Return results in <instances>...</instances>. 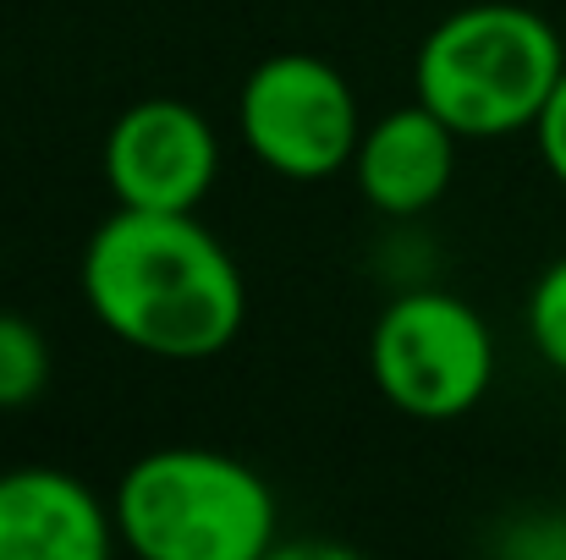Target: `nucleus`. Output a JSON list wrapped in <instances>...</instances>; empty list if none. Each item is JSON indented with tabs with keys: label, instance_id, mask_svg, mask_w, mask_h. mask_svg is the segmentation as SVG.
Segmentation results:
<instances>
[{
	"label": "nucleus",
	"instance_id": "nucleus-9",
	"mask_svg": "<svg viewBox=\"0 0 566 560\" xmlns=\"http://www.w3.org/2000/svg\"><path fill=\"white\" fill-rule=\"evenodd\" d=\"M50 369H55V358H50L44 330L22 314H0V412L39 401L50 384Z\"/></svg>",
	"mask_w": 566,
	"mask_h": 560
},
{
	"label": "nucleus",
	"instance_id": "nucleus-7",
	"mask_svg": "<svg viewBox=\"0 0 566 560\" xmlns=\"http://www.w3.org/2000/svg\"><path fill=\"white\" fill-rule=\"evenodd\" d=\"M116 539V511L77 473H0V560H105Z\"/></svg>",
	"mask_w": 566,
	"mask_h": 560
},
{
	"label": "nucleus",
	"instance_id": "nucleus-6",
	"mask_svg": "<svg viewBox=\"0 0 566 560\" xmlns=\"http://www.w3.org/2000/svg\"><path fill=\"white\" fill-rule=\"evenodd\" d=\"M214 171V127L188 99H138L105 133V187L127 209H198Z\"/></svg>",
	"mask_w": 566,
	"mask_h": 560
},
{
	"label": "nucleus",
	"instance_id": "nucleus-2",
	"mask_svg": "<svg viewBox=\"0 0 566 560\" xmlns=\"http://www.w3.org/2000/svg\"><path fill=\"white\" fill-rule=\"evenodd\" d=\"M562 72V33L517 0L462 6L418 44V99L457 138L534 133Z\"/></svg>",
	"mask_w": 566,
	"mask_h": 560
},
{
	"label": "nucleus",
	"instance_id": "nucleus-11",
	"mask_svg": "<svg viewBox=\"0 0 566 560\" xmlns=\"http://www.w3.org/2000/svg\"><path fill=\"white\" fill-rule=\"evenodd\" d=\"M534 138H539V160H545V171L566 187V72H562V83H556V94L545 99L539 121H534Z\"/></svg>",
	"mask_w": 566,
	"mask_h": 560
},
{
	"label": "nucleus",
	"instance_id": "nucleus-10",
	"mask_svg": "<svg viewBox=\"0 0 566 560\" xmlns=\"http://www.w3.org/2000/svg\"><path fill=\"white\" fill-rule=\"evenodd\" d=\"M528 341L551 369L566 373V253L528 292Z\"/></svg>",
	"mask_w": 566,
	"mask_h": 560
},
{
	"label": "nucleus",
	"instance_id": "nucleus-1",
	"mask_svg": "<svg viewBox=\"0 0 566 560\" xmlns=\"http://www.w3.org/2000/svg\"><path fill=\"white\" fill-rule=\"evenodd\" d=\"M83 303L133 352L160 363L220 358L248 319L231 247L192 209H116L83 247Z\"/></svg>",
	"mask_w": 566,
	"mask_h": 560
},
{
	"label": "nucleus",
	"instance_id": "nucleus-4",
	"mask_svg": "<svg viewBox=\"0 0 566 560\" xmlns=\"http://www.w3.org/2000/svg\"><path fill=\"white\" fill-rule=\"evenodd\" d=\"M369 373L379 395L423 423L462 418L495 384V341L479 308L451 292H401L375 319Z\"/></svg>",
	"mask_w": 566,
	"mask_h": 560
},
{
	"label": "nucleus",
	"instance_id": "nucleus-5",
	"mask_svg": "<svg viewBox=\"0 0 566 560\" xmlns=\"http://www.w3.org/2000/svg\"><path fill=\"white\" fill-rule=\"evenodd\" d=\"M237 127L248 155L286 182H325L353 171L364 138L353 83L308 50L264 55L248 72L237 94Z\"/></svg>",
	"mask_w": 566,
	"mask_h": 560
},
{
	"label": "nucleus",
	"instance_id": "nucleus-8",
	"mask_svg": "<svg viewBox=\"0 0 566 560\" xmlns=\"http://www.w3.org/2000/svg\"><path fill=\"white\" fill-rule=\"evenodd\" d=\"M451 177H457V133L423 99L375 116L358 138V155H353L358 192L379 214H396V220L434 209L446 198Z\"/></svg>",
	"mask_w": 566,
	"mask_h": 560
},
{
	"label": "nucleus",
	"instance_id": "nucleus-3",
	"mask_svg": "<svg viewBox=\"0 0 566 560\" xmlns=\"http://www.w3.org/2000/svg\"><path fill=\"white\" fill-rule=\"evenodd\" d=\"M116 533L144 560H259L275 550V489L237 456L166 445L138 456L116 495Z\"/></svg>",
	"mask_w": 566,
	"mask_h": 560
}]
</instances>
